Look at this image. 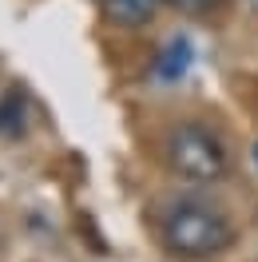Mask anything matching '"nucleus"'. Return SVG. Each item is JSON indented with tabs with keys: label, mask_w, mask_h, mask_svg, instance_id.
<instances>
[{
	"label": "nucleus",
	"mask_w": 258,
	"mask_h": 262,
	"mask_svg": "<svg viewBox=\"0 0 258 262\" xmlns=\"http://www.w3.org/2000/svg\"><path fill=\"white\" fill-rule=\"evenodd\" d=\"M163 4H171V8L187 12V16H207V12H214L223 0H163Z\"/></svg>",
	"instance_id": "39448f33"
},
{
	"label": "nucleus",
	"mask_w": 258,
	"mask_h": 262,
	"mask_svg": "<svg viewBox=\"0 0 258 262\" xmlns=\"http://www.w3.org/2000/svg\"><path fill=\"white\" fill-rule=\"evenodd\" d=\"M230 238H234V230L226 223V214L199 199H183L163 214V243L179 258H210L226 250Z\"/></svg>",
	"instance_id": "f257e3e1"
},
{
	"label": "nucleus",
	"mask_w": 258,
	"mask_h": 262,
	"mask_svg": "<svg viewBox=\"0 0 258 262\" xmlns=\"http://www.w3.org/2000/svg\"><path fill=\"white\" fill-rule=\"evenodd\" d=\"M195 60V48L183 40V36H175L167 48L159 52V64H155V80H179V76H187V68H191Z\"/></svg>",
	"instance_id": "20e7f679"
},
{
	"label": "nucleus",
	"mask_w": 258,
	"mask_h": 262,
	"mask_svg": "<svg viewBox=\"0 0 258 262\" xmlns=\"http://www.w3.org/2000/svg\"><path fill=\"white\" fill-rule=\"evenodd\" d=\"M254 163H258V143H254Z\"/></svg>",
	"instance_id": "0eeeda50"
},
{
	"label": "nucleus",
	"mask_w": 258,
	"mask_h": 262,
	"mask_svg": "<svg viewBox=\"0 0 258 262\" xmlns=\"http://www.w3.org/2000/svg\"><path fill=\"white\" fill-rule=\"evenodd\" d=\"M8 123H16V107H0V131L8 127Z\"/></svg>",
	"instance_id": "423d86ee"
},
{
	"label": "nucleus",
	"mask_w": 258,
	"mask_h": 262,
	"mask_svg": "<svg viewBox=\"0 0 258 262\" xmlns=\"http://www.w3.org/2000/svg\"><path fill=\"white\" fill-rule=\"evenodd\" d=\"M250 4H254V8H258V0H250Z\"/></svg>",
	"instance_id": "6e6552de"
},
{
	"label": "nucleus",
	"mask_w": 258,
	"mask_h": 262,
	"mask_svg": "<svg viewBox=\"0 0 258 262\" xmlns=\"http://www.w3.org/2000/svg\"><path fill=\"white\" fill-rule=\"evenodd\" d=\"M159 12V0H103V16L115 28H143Z\"/></svg>",
	"instance_id": "7ed1b4c3"
},
{
	"label": "nucleus",
	"mask_w": 258,
	"mask_h": 262,
	"mask_svg": "<svg viewBox=\"0 0 258 262\" xmlns=\"http://www.w3.org/2000/svg\"><path fill=\"white\" fill-rule=\"evenodd\" d=\"M167 163L187 183H219L226 175V151L203 123H179L167 135Z\"/></svg>",
	"instance_id": "f03ea898"
}]
</instances>
